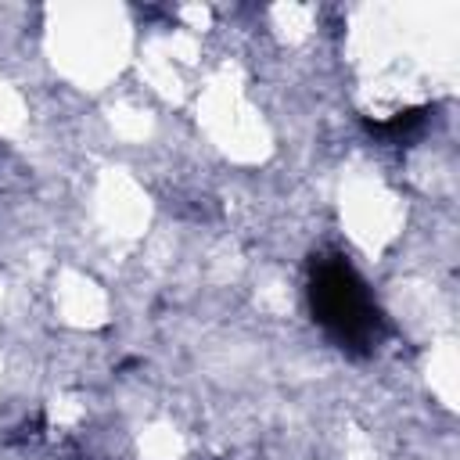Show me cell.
I'll use <instances>...</instances> for the list:
<instances>
[{"mask_svg": "<svg viewBox=\"0 0 460 460\" xmlns=\"http://www.w3.org/2000/svg\"><path fill=\"white\" fill-rule=\"evenodd\" d=\"M309 313L345 352L367 356L381 338V309L374 305L363 277L341 255L313 259Z\"/></svg>", "mask_w": 460, "mask_h": 460, "instance_id": "obj_1", "label": "cell"}, {"mask_svg": "<svg viewBox=\"0 0 460 460\" xmlns=\"http://www.w3.org/2000/svg\"><path fill=\"white\" fill-rule=\"evenodd\" d=\"M428 115H431V108H406V111H395V115H388L381 122H367V129L374 137H381V140L399 144V140H410L413 133H420Z\"/></svg>", "mask_w": 460, "mask_h": 460, "instance_id": "obj_2", "label": "cell"}]
</instances>
